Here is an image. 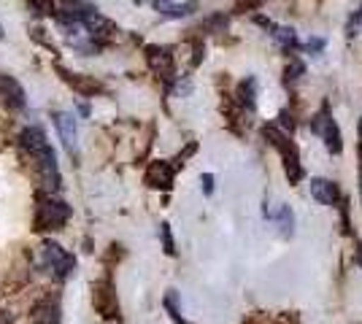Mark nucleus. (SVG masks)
Returning <instances> with one entry per match:
<instances>
[{
	"instance_id": "obj_20",
	"label": "nucleus",
	"mask_w": 362,
	"mask_h": 324,
	"mask_svg": "<svg viewBox=\"0 0 362 324\" xmlns=\"http://www.w3.org/2000/svg\"><path fill=\"white\" fill-rule=\"evenodd\" d=\"M303 71H305V68H303V62L292 60L287 65V78H284V81H287V84H295V81L303 76Z\"/></svg>"
},
{
	"instance_id": "obj_2",
	"label": "nucleus",
	"mask_w": 362,
	"mask_h": 324,
	"mask_svg": "<svg viewBox=\"0 0 362 324\" xmlns=\"http://www.w3.org/2000/svg\"><path fill=\"white\" fill-rule=\"evenodd\" d=\"M71 205L65 200H54V198H44L38 203V211H35V230L46 232V230H60L62 224L71 219Z\"/></svg>"
},
{
	"instance_id": "obj_5",
	"label": "nucleus",
	"mask_w": 362,
	"mask_h": 324,
	"mask_svg": "<svg viewBox=\"0 0 362 324\" xmlns=\"http://www.w3.org/2000/svg\"><path fill=\"white\" fill-rule=\"evenodd\" d=\"M146 60H149L151 71L157 73V76L163 78V81H173L176 78V62H173V54H170V49H163V47H149L146 49Z\"/></svg>"
},
{
	"instance_id": "obj_10",
	"label": "nucleus",
	"mask_w": 362,
	"mask_h": 324,
	"mask_svg": "<svg viewBox=\"0 0 362 324\" xmlns=\"http://www.w3.org/2000/svg\"><path fill=\"white\" fill-rule=\"evenodd\" d=\"M95 308L100 311L103 319H114L117 316V300H114V292H111L108 281L95 284Z\"/></svg>"
},
{
	"instance_id": "obj_12",
	"label": "nucleus",
	"mask_w": 362,
	"mask_h": 324,
	"mask_svg": "<svg viewBox=\"0 0 362 324\" xmlns=\"http://www.w3.org/2000/svg\"><path fill=\"white\" fill-rule=\"evenodd\" d=\"M57 71H60L62 81H68V84H71V87H74L78 95H87V97H90V95L103 92V87H100L98 81H92V78L78 76V73H71V71H65V68H60V65H57Z\"/></svg>"
},
{
	"instance_id": "obj_16",
	"label": "nucleus",
	"mask_w": 362,
	"mask_h": 324,
	"mask_svg": "<svg viewBox=\"0 0 362 324\" xmlns=\"http://www.w3.org/2000/svg\"><path fill=\"white\" fill-rule=\"evenodd\" d=\"M265 216H268L271 222H276L284 235H292V232H295V214H292V208H289V205H279V211H276V214L265 208Z\"/></svg>"
},
{
	"instance_id": "obj_13",
	"label": "nucleus",
	"mask_w": 362,
	"mask_h": 324,
	"mask_svg": "<svg viewBox=\"0 0 362 324\" xmlns=\"http://www.w3.org/2000/svg\"><path fill=\"white\" fill-rule=\"evenodd\" d=\"M30 324H60V306L57 300H44L33 308Z\"/></svg>"
},
{
	"instance_id": "obj_18",
	"label": "nucleus",
	"mask_w": 362,
	"mask_h": 324,
	"mask_svg": "<svg viewBox=\"0 0 362 324\" xmlns=\"http://www.w3.org/2000/svg\"><path fill=\"white\" fill-rule=\"evenodd\" d=\"M28 3H30L33 14H38V16H52L54 8H57L52 0H28Z\"/></svg>"
},
{
	"instance_id": "obj_6",
	"label": "nucleus",
	"mask_w": 362,
	"mask_h": 324,
	"mask_svg": "<svg viewBox=\"0 0 362 324\" xmlns=\"http://www.w3.org/2000/svg\"><path fill=\"white\" fill-rule=\"evenodd\" d=\"M173 176H176V168L170 162H165V160H157L146 170V184L154 186V189H170L173 186Z\"/></svg>"
},
{
	"instance_id": "obj_9",
	"label": "nucleus",
	"mask_w": 362,
	"mask_h": 324,
	"mask_svg": "<svg viewBox=\"0 0 362 324\" xmlns=\"http://www.w3.org/2000/svg\"><path fill=\"white\" fill-rule=\"evenodd\" d=\"M154 11L163 14L165 19H184V16L195 14L197 11V3L189 0V3H170V0H151Z\"/></svg>"
},
{
	"instance_id": "obj_1",
	"label": "nucleus",
	"mask_w": 362,
	"mask_h": 324,
	"mask_svg": "<svg viewBox=\"0 0 362 324\" xmlns=\"http://www.w3.org/2000/svg\"><path fill=\"white\" fill-rule=\"evenodd\" d=\"M262 136H265L268 143H271L273 149L281 155L289 181H292V184H298V181L303 179V165H300V152H298V146L289 140V136L279 127V124H265V127H262Z\"/></svg>"
},
{
	"instance_id": "obj_24",
	"label": "nucleus",
	"mask_w": 362,
	"mask_h": 324,
	"mask_svg": "<svg viewBox=\"0 0 362 324\" xmlns=\"http://www.w3.org/2000/svg\"><path fill=\"white\" fill-rule=\"evenodd\" d=\"M0 38H6V32H3V28H0Z\"/></svg>"
},
{
	"instance_id": "obj_19",
	"label": "nucleus",
	"mask_w": 362,
	"mask_h": 324,
	"mask_svg": "<svg viewBox=\"0 0 362 324\" xmlns=\"http://www.w3.org/2000/svg\"><path fill=\"white\" fill-rule=\"evenodd\" d=\"M362 32V6L351 14V19H349L346 25V35H360Z\"/></svg>"
},
{
	"instance_id": "obj_3",
	"label": "nucleus",
	"mask_w": 362,
	"mask_h": 324,
	"mask_svg": "<svg viewBox=\"0 0 362 324\" xmlns=\"http://www.w3.org/2000/svg\"><path fill=\"white\" fill-rule=\"evenodd\" d=\"M41 265H44L46 270H52V276L62 281V278H68L74 273L76 268V257L74 254H68L60 244H54V241H44L41 244Z\"/></svg>"
},
{
	"instance_id": "obj_22",
	"label": "nucleus",
	"mask_w": 362,
	"mask_h": 324,
	"mask_svg": "<svg viewBox=\"0 0 362 324\" xmlns=\"http://www.w3.org/2000/svg\"><path fill=\"white\" fill-rule=\"evenodd\" d=\"M303 49H308V52H322V49H325V41H322V38H311Z\"/></svg>"
},
{
	"instance_id": "obj_17",
	"label": "nucleus",
	"mask_w": 362,
	"mask_h": 324,
	"mask_svg": "<svg viewBox=\"0 0 362 324\" xmlns=\"http://www.w3.org/2000/svg\"><path fill=\"white\" fill-rule=\"evenodd\" d=\"M255 97H257V81L252 76L238 84V103H241L243 111H255Z\"/></svg>"
},
{
	"instance_id": "obj_21",
	"label": "nucleus",
	"mask_w": 362,
	"mask_h": 324,
	"mask_svg": "<svg viewBox=\"0 0 362 324\" xmlns=\"http://www.w3.org/2000/svg\"><path fill=\"white\" fill-rule=\"evenodd\" d=\"M160 232H163V244H165V254H176V246H173V238H170V224H160Z\"/></svg>"
},
{
	"instance_id": "obj_7",
	"label": "nucleus",
	"mask_w": 362,
	"mask_h": 324,
	"mask_svg": "<svg viewBox=\"0 0 362 324\" xmlns=\"http://www.w3.org/2000/svg\"><path fill=\"white\" fill-rule=\"evenodd\" d=\"M257 25H262L265 30H271V38L276 44H281L284 49H303V44L298 41V35L292 28H281V25H276L271 19H265V16H257Z\"/></svg>"
},
{
	"instance_id": "obj_4",
	"label": "nucleus",
	"mask_w": 362,
	"mask_h": 324,
	"mask_svg": "<svg viewBox=\"0 0 362 324\" xmlns=\"http://www.w3.org/2000/svg\"><path fill=\"white\" fill-rule=\"evenodd\" d=\"M311 133L325 140L327 152L341 155V149H344V138H341V130H338V124H335V119H332L330 106H327V103L319 108V114L311 119Z\"/></svg>"
},
{
	"instance_id": "obj_14",
	"label": "nucleus",
	"mask_w": 362,
	"mask_h": 324,
	"mask_svg": "<svg viewBox=\"0 0 362 324\" xmlns=\"http://www.w3.org/2000/svg\"><path fill=\"white\" fill-rule=\"evenodd\" d=\"M46 143H49V140H46V133L41 130V127H35V124H33V127H25L22 136H19V146H22L30 157L35 155L41 146H46Z\"/></svg>"
},
{
	"instance_id": "obj_8",
	"label": "nucleus",
	"mask_w": 362,
	"mask_h": 324,
	"mask_svg": "<svg viewBox=\"0 0 362 324\" xmlns=\"http://www.w3.org/2000/svg\"><path fill=\"white\" fill-rule=\"evenodd\" d=\"M0 100L11 108H25V90L14 76L0 73Z\"/></svg>"
},
{
	"instance_id": "obj_15",
	"label": "nucleus",
	"mask_w": 362,
	"mask_h": 324,
	"mask_svg": "<svg viewBox=\"0 0 362 324\" xmlns=\"http://www.w3.org/2000/svg\"><path fill=\"white\" fill-rule=\"evenodd\" d=\"M54 124H57V133H60L62 143L76 152V119L74 114H54Z\"/></svg>"
},
{
	"instance_id": "obj_11",
	"label": "nucleus",
	"mask_w": 362,
	"mask_h": 324,
	"mask_svg": "<svg viewBox=\"0 0 362 324\" xmlns=\"http://www.w3.org/2000/svg\"><path fill=\"white\" fill-rule=\"evenodd\" d=\"M311 198L319 200L322 205H335L341 200V192L330 179H311Z\"/></svg>"
},
{
	"instance_id": "obj_23",
	"label": "nucleus",
	"mask_w": 362,
	"mask_h": 324,
	"mask_svg": "<svg viewBox=\"0 0 362 324\" xmlns=\"http://www.w3.org/2000/svg\"><path fill=\"white\" fill-rule=\"evenodd\" d=\"M211 181H214V176H211V173H206V176H203V184H206V195H211V189H214Z\"/></svg>"
}]
</instances>
